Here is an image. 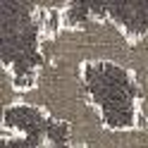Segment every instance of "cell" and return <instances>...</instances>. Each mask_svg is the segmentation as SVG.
Returning <instances> with one entry per match:
<instances>
[{
    "label": "cell",
    "mask_w": 148,
    "mask_h": 148,
    "mask_svg": "<svg viewBox=\"0 0 148 148\" xmlns=\"http://www.w3.org/2000/svg\"><path fill=\"white\" fill-rule=\"evenodd\" d=\"M36 148H53V146H48V143H38Z\"/></svg>",
    "instance_id": "1"
}]
</instances>
